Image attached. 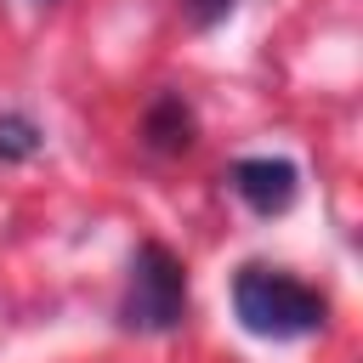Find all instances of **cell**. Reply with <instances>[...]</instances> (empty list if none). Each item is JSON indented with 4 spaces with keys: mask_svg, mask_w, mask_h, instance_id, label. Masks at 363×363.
Listing matches in <instances>:
<instances>
[{
    "mask_svg": "<svg viewBox=\"0 0 363 363\" xmlns=\"http://www.w3.org/2000/svg\"><path fill=\"white\" fill-rule=\"evenodd\" d=\"M233 312L261 340H301V335H318L329 318V306L312 284H301L278 267H261V261L233 272Z\"/></svg>",
    "mask_w": 363,
    "mask_h": 363,
    "instance_id": "1",
    "label": "cell"
},
{
    "mask_svg": "<svg viewBox=\"0 0 363 363\" xmlns=\"http://www.w3.org/2000/svg\"><path fill=\"white\" fill-rule=\"evenodd\" d=\"M119 323L130 335H170L187 323V267L159 244H136L130 255V278L119 295Z\"/></svg>",
    "mask_w": 363,
    "mask_h": 363,
    "instance_id": "2",
    "label": "cell"
},
{
    "mask_svg": "<svg viewBox=\"0 0 363 363\" xmlns=\"http://www.w3.org/2000/svg\"><path fill=\"white\" fill-rule=\"evenodd\" d=\"M227 182H233V193H238L255 216H284V210L295 204V193H301V170H295L289 159H272V153L238 159V164L227 170Z\"/></svg>",
    "mask_w": 363,
    "mask_h": 363,
    "instance_id": "3",
    "label": "cell"
},
{
    "mask_svg": "<svg viewBox=\"0 0 363 363\" xmlns=\"http://www.w3.org/2000/svg\"><path fill=\"white\" fill-rule=\"evenodd\" d=\"M142 136H147L153 153H182V147L193 142V108H187L176 91L153 96V108H147V119H142Z\"/></svg>",
    "mask_w": 363,
    "mask_h": 363,
    "instance_id": "4",
    "label": "cell"
},
{
    "mask_svg": "<svg viewBox=\"0 0 363 363\" xmlns=\"http://www.w3.org/2000/svg\"><path fill=\"white\" fill-rule=\"evenodd\" d=\"M45 147V130L28 119V113H0V159L6 164H23Z\"/></svg>",
    "mask_w": 363,
    "mask_h": 363,
    "instance_id": "5",
    "label": "cell"
},
{
    "mask_svg": "<svg viewBox=\"0 0 363 363\" xmlns=\"http://www.w3.org/2000/svg\"><path fill=\"white\" fill-rule=\"evenodd\" d=\"M233 6H238V0H182V11H187L193 28H216V23H227Z\"/></svg>",
    "mask_w": 363,
    "mask_h": 363,
    "instance_id": "6",
    "label": "cell"
}]
</instances>
